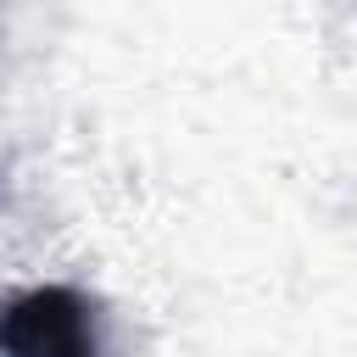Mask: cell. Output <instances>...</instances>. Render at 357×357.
I'll use <instances>...</instances> for the list:
<instances>
[{
    "label": "cell",
    "mask_w": 357,
    "mask_h": 357,
    "mask_svg": "<svg viewBox=\"0 0 357 357\" xmlns=\"http://www.w3.org/2000/svg\"><path fill=\"white\" fill-rule=\"evenodd\" d=\"M0 357H106L95 296L78 284H33L0 301Z\"/></svg>",
    "instance_id": "1"
}]
</instances>
